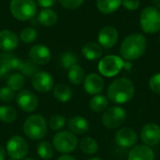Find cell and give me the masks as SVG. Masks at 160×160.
Segmentation results:
<instances>
[{
  "mask_svg": "<svg viewBox=\"0 0 160 160\" xmlns=\"http://www.w3.org/2000/svg\"><path fill=\"white\" fill-rule=\"evenodd\" d=\"M20 71L22 73V75H25L27 77H29V76L33 77L38 72V67L32 61H24V62H22Z\"/></svg>",
  "mask_w": 160,
  "mask_h": 160,
  "instance_id": "cell-34",
  "label": "cell"
},
{
  "mask_svg": "<svg viewBox=\"0 0 160 160\" xmlns=\"http://www.w3.org/2000/svg\"><path fill=\"white\" fill-rule=\"evenodd\" d=\"M60 4L68 9H75L82 5L84 0H59Z\"/></svg>",
  "mask_w": 160,
  "mask_h": 160,
  "instance_id": "cell-37",
  "label": "cell"
},
{
  "mask_svg": "<svg viewBox=\"0 0 160 160\" xmlns=\"http://www.w3.org/2000/svg\"><path fill=\"white\" fill-rule=\"evenodd\" d=\"M80 148L85 155H94L98 149V144L97 141L91 137L82 138L79 142Z\"/></svg>",
  "mask_w": 160,
  "mask_h": 160,
  "instance_id": "cell-25",
  "label": "cell"
},
{
  "mask_svg": "<svg viewBox=\"0 0 160 160\" xmlns=\"http://www.w3.org/2000/svg\"><path fill=\"white\" fill-rule=\"evenodd\" d=\"M88 160H102L101 158H90V159Z\"/></svg>",
  "mask_w": 160,
  "mask_h": 160,
  "instance_id": "cell-44",
  "label": "cell"
},
{
  "mask_svg": "<svg viewBox=\"0 0 160 160\" xmlns=\"http://www.w3.org/2000/svg\"><path fill=\"white\" fill-rule=\"evenodd\" d=\"M125 8L128 10H135L140 7V0H122Z\"/></svg>",
  "mask_w": 160,
  "mask_h": 160,
  "instance_id": "cell-38",
  "label": "cell"
},
{
  "mask_svg": "<svg viewBox=\"0 0 160 160\" xmlns=\"http://www.w3.org/2000/svg\"><path fill=\"white\" fill-rule=\"evenodd\" d=\"M126 118V111L119 106H114L105 110L102 115V123L108 128H116L125 123Z\"/></svg>",
  "mask_w": 160,
  "mask_h": 160,
  "instance_id": "cell-9",
  "label": "cell"
},
{
  "mask_svg": "<svg viewBox=\"0 0 160 160\" xmlns=\"http://www.w3.org/2000/svg\"><path fill=\"white\" fill-rule=\"evenodd\" d=\"M17 118L16 110L8 105L0 106V121L5 124H11Z\"/></svg>",
  "mask_w": 160,
  "mask_h": 160,
  "instance_id": "cell-27",
  "label": "cell"
},
{
  "mask_svg": "<svg viewBox=\"0 0 160 160\" xmlns=\"http://www.w3.org/2000/svg\"><path fill=\"white\" fill-rule=\"evenodd\" d=\"M82 55L90 61H94L98 59L102 55V48L99 44L96 42H88L83 45L82 49Z\"/></svg>",
  "mask_w": 160,
  "mask_h": 160,
  "instance_id": "cell-20",
  "label": "cell"
},
{
  "mask_svg": "<svg viewBox=\"0 0 160 160\" xmlns=\"http://www.w3.org/2000/svg\"><path fill=\"white\" fill-rule=\"evenodd\" d=\"M23 160H35L34 158H25V159H23Z\"/></svg>",
  "mask_w": 160,
  "mask_h": 160,
  "instance_id": "cell-45",
  "label": "cell"
},
{
  "mask_svg": "<svg viewBox=\"0 0 160 160\" xmlns=\"http://www.w3.org/2000/svg\"><path fill=\"white\" fill-rule=\"evenodd\" d=\"M128 160H155V154L149 146L139 144L131 149Z\"/></svg>",
  "mask_w": 160,
  "mask_h": 160,
  "instance_id": "cell-18",
  "label": "cell"
},
{
  "mask_svg": "<svg viewBox=\"0 0 160 160\" xmlns=\"http://www.w3.org/2000/svg\"><path fill=\"white\" fill-rule=\"evenodd\" d=\"M6 150L10 158L23 159L28 153V144L22 137L15 135L7 142Z\"/></svg>",
  "mask_w": 160,
  "mask_h": 160,
  "instance_id": "cell-8",
  "label": "cell"
},
{
  "mask_svg": "<svg viewBox=\"0 0 160 160\" xmlns=\"http://www.w3.org/2000/svg\"><path fill=\"white\" fill-rule=\"evenodd\" d=\"M116 142L124 148L134 147V145L138 142L137 133L129 128H124L118 130L115 134Z\"/></svg>",
  "mask_w": 160,
  "mask_h": 160,
  "instance_id": "cell-14",
  "label": "cell"
},
{
  "mask_svg": "<svg viewBox=\"0 0 160 160\" xmlns=\"http://www.w3.org/2000/svg\"><path fill=\"white\" fill-rule=\"evenodd\" d=\"M6 155H7V151L2 145H0V160L6 159Z\"/></svg>",
  "mask_w": 160,
  "mask_h": 160,
  "instance_id": "cell-42",
  "label": "cell"
},
{
  "mask_svg": "<svg viewBox=\"0 0 160 160\" xmlns=\"http://www.w3.org/2000/svg\"><path fill=\"white\" fill-rule=\"evenodd\" d=\"M141 139L147 146H156L160 142V127L155 123L143 126L141 130Z\"/></svg>",
  "mask_w": 160,
  "mask_h": 160,
  "instance_id": "cell-12",
  "label": "cell"
},
{
  "mask_svg": "<svg viewBox=\"0 0 160 160\" xmlns=\"http://www.w3.org/2000/svg\"><path fill=\"white\" fill-rule=\"evenodd\" d=\"M0 64L5 65L10 71L14 70V69L20 70V68L22 65V61L20 58L15 57L11 54H5V55L1 56Z\"/></svg>",
  "mask_w": 160,
  "mask_h": 160,
  "instance_id": "cell-30",
  "label": "cell"
},
{
  "mask_svg": "<svg viewBox=\"0 0 160 160\" xmlns=\"http://www.w3.org/2000/svg\"><path fill=\"white\" fill-rule=\"evenodd\" d=\"M68 128L73 134L82 135L89 129L88 121L82 116H73L68 121Z\"/></svg>",
  "mask_w": 160,
  "mask_h": 160,
  "instance_id": "cell-19",
  "label": "cell"
},
{
  "mask_svg": "<svg viewBox=\"0 0 160 160\" xmlns=\"http://www.w3.org/2000/svg\"><path fill=\"white\" fill-rule=\"evenodd\" d=\"M7 85H8V88H10L14 92L21 90L24 85V77H23V75L21 74V73L10 74L8 76V78L7 79Z\"/></svg>",
  "mask_w": 160,
  "mask_h": 160,
  "instance_id": "cell-29",
  "label": "cell"
},
{
  "mask_svg": "<svg viewBox=\"0 0 160 160\" xmlns=\"http://www.w3.org/2000/svg\"><path fill=\"white\" fill-rule=\"evenodd\" d=\"M16 102L19 108L25 112H32L36 111L38 106L37 96L28 90L21 91L16 97Z\"/></svg>",
  "mask_w": 160,
  "mask_h": 160,
  "instance_id": "cell-11",
  "label": "cell"
},
{
  "mask_svg": "<svg viewBox=\"0 0 160 160\" xmlns=\"http://www.w3.org/2000/svg\"><path fill=\"white\" fill-rule=\"evenodd\" d=\"M135 87L133 82L126 78L113 81L108 88V98L114 103L123 104L128 102L134 96Z\"/></svg>",
  "mask_w": 160,
  "mask_h": 160,
  "instance_id": "cell-2",
  "label": "cell"
},
{
  "mask_svg": "<svg viewBox=\"0 0 160 160\" xmlns=\"http://www.w3.org/2000/svg\"><path fill=\"white\" fill-rule=\"evenodd\" d=\"M37 153L42 159H51L53 157L54 148L51 142L42 141L37 146Z\"/></svg>",
  "mask_w": 160,
  "mask_h": 160,
  "instance_id": "cell-28",
  "label": "cell"
},
{
  "mask_svg": "<svg viewBox=\"0 0 160 160\" xmlns=\"http://www.w3.org/2000/svg\"><path fill=\"white\" fill-rule=\"evenodd\" d=\"M109 99L102 95H96L91 98L89 102V107L92 111L96 112H101L105 111L108 107Z\"/></svg>",
  "mask_w": 160,
  "mask_h": 160,
  "instance_id": "cell-26",
  "label": "cell"
},
{
  "mask_svg": "<svg viewBox=\"0 0 160 160\" xmlns=\"http://www.w3.org/2000/svg\"><path fill=\"white\" fill-rule=\"evenodd\" d=\"M53 95H54V98L58 101L66 103L71 99L72 90L66 83H59V84L55 85V87L53 89Z\"/></svg>",
  "mask_w": 160,
  "mask_h": 160,
  "instance_id": "cell-22",
  "label": "cell"
},
{
  "mask_svg": "<svg viewBox=\"0 0 160 160\" xmlns=\"http://www.w3.org/2000/svg\"><path fill=\"white\" fill-rule=\"evenodd\" d=\"M54 84L52 76L45 71H38L32 77V85L36 91L44 94L50 92Z\"/></svg>",
  "mask_w": 160,
  "mask_h": 160,
  "instance_id": "cell-10",
  "label": "cell"
},
{
  "mask_svg": "<svg viewBox=\"0 0 160 160\" xmlns=\"http://www.w3.org/2000/svg\"><path fill=\"white\" fill-rule=\"evenodd\" d=\"M19 38L17 35L10 30L0 31V49L4 52H11L18 46Z\"/></svg>",
  "mask_w": 160,
  "mask_h": 160,
  "instance_id": "cell-17",
  "label": "cell"
},
{
  "mask_svg": "<svg viewBox=\"0 0 160 160\" xmlns=\"http://www.w3.org/2000/svg\"><path fill=\"white\" fill-rule=\"evenodd\" d=\"M159 42H160V36H159Z\"/></svg>",
  "mask_w": 160,
  "mask_h": 160,
  "instance_id": "cell-47",
  "label": "cell"
},
{
  "mask_svg": "<svg viewBox=\"0 0 160 160\" xmlns=\"http://www.w3.org/2000/svg\"><path fill=\"white\" fill-rule=\"evenodd\" d=\"M52 146L57 152L63 155L68 154L77 148L78 139L70 131H58L52 138Z\"/></svg>",
  "mask_w": 160,
  "mask_h": 160,
  "instance_id": "cell-6",
  "label": "cell"
},
{
  "mask_svg": "<svg viewBox=\"0 0 160 160\" xmlns=\"http://www.w3.org/2000/svg\"><path fill=\"white\" fill-rule=\"evenodd\" d=\"M68 77L71 83H73L75 85H80L81 83L83 82V81L85 79L84 70L82 69V68L81 66L76 64L68 69Z\"/></svg>",
  "mask_w": 160,
  "mask_h": 160,
  "instance_id": "cell-24",
  "label": "cell"
},
{
  "mask_svg": "<svg viewBox=\"0 0 160 160\" xmlns=\"http://www.w3.org/2000/svg\"><path fill=\"white\" fill-rule=\"evenodd\" d=\"M66 123H67V118L65 116L56 114L50 118L49 127L52 131H58L65 127Z\"/></svg>",
  "mask_w": 160,
  "mask_h": 160,
  "instance_id": "cell-32",
  "label": "cell"
},
{
  "mask_svg": "<svg viewBox=\"0 0 160 160\" xmlns=\"http://www.w3.org/2000/svg\"><path fill=\"white\" fill-rule=\"evenodd\" d=\"M122 5V0H97L98 10L104 14H110L116 11Z\"/></svg>",
  "mask_w": 160,
  "mask_h": 160,
  "instance_id": "cell-23",
  "label": "cell"
},
{
  "mask_svg": "<svg viewBox=\"0 0 160 160\" xmlns=\"http://www.w3.org/2000/svg\"><path fill=\"white\" fill-rule=\"evenodd\" d=\"M23 132L27 138L33 141H38L47 134V123L40 114H32L28 116L23 123Z\"/></svg>",
  "mask_w": 160,
  "mask_h": 160,
  "instance_id": "cell-3",
  "label": "cell"
},
{
  "mask_svg": "<svg viewBox=\"0 0 160 160\" xmlns=\"http://www.w3.org/2000/svg\"><path fill=\"white\" fill-rule=\"evenodd\" d=\"M38 33L37 31L32 27H26L22 29V31L20 34V38L24 43H31L37 39Z\"/></svg>",
  "mask_w": 160,
  "mask_h": 160,
  "instance_id": "cell-33",
  "label": "cell"
},
{
  "mask_svg": "<svg viewBox=\"0 0 160 160\" xmlns=\"http://www.w3.org/2000/svg\"><path fill=\"white\" fill-rule=\"evenodd\" d=\"M55 2H56V0H37L38 5H39L40 7H42L44 8H49L50 7L54 5Z\"/></svg>",
  "mask_w": 160,
  "mask_h": 160,
  "instance_id": "cell-40",
  "label": "cell"
},
{
  "mask_svg": "<svg viewBox=\"0 0 160 160\" xmlns=\"http://www.w3.org/2000/svg\"><path fill=\"white\" fill-rule=\"evenodd\" d=\"M147 48V40L144 35L135 33L128 36L122 42L120 53L128 61H132L142 57Z\"/></svg>",
  "mask_w": 160,
  "mask_h": 160,
  "instance_id": "cell-1",
  "label": "cell"
},
{
  "mask_svg": "<svg viewBox=\"0 0 160 160\" xmlns=\"http://www.w3.org/2000/svg\"><path fill=\"white\" fill-rule=\"evenodd\" d=\"M10 11L19 21H29L37 14V3L34 0H11Z\"/></svg>",
  "mask_w": 160,
  "mask_h": 160,
  "instance_id": "cell-4",
  "label": "cell"
},
{
  "mask_svg": "<svg viewBox=\"0 0 160 160\" xmlns=\"http://www.w3.org/2000/svg\"><path fill=\"white\" fill-rule=\"evenodd\" d=\"M57 160H76V158H74L73 157H71L68 154H65V155H62L61 157H59Z\"/></svg>",
  "mask_w": 160,
  "mask_h": 160,
  "instance_id": "cell-41",
  "label": "cell"
},
{
  "mask_svg": "<svg viewBox=\"0 0 160 160\" xmlns=\"http://www.w3.org/2000/svg\"><path fill=\"white\" fill-rule=\"evenodd\" d=\"M29 58L36 65H44L47 64L52 57L51 51L48 47L42 44L34 45L28 52Z\"/></svg>",
  "mask_w": 160,
  "mask_h": 160,
  "instance_id": "cell-13",
  "label": "cell"
},
{
  "mask_svg": "<svg viewBox=\"0 0 160 160\" xmlns=\"http://www.w3.org/2000/svg\"><path fill=\"white\" fill-rule=\"evenodd\" d=\"M149 87L154 93L160 95V73L151 77L149 81Z\"/></svg>",
  "mask_w": 160,
  "mask_h": 160,
  "instance_id": "cell-36",
  "label": "cell"
},
{
  "mask_svg": "<svg viewBox=\"0 0 160 160\" xmlns=\"http://www.w3.org/2000/svg\"><path fill=\"white\" fill-rule=\"evenodd\" d=\"M83 87L89 95H98L104 89V81L99 75L91 73L85 77L83 81Z\"/></svg>",
  "mask_w": 160,
  "mask_h": 160,
  "instance_id": "cell-16",
  "label": "cell"
},
{
  "mask_svg": "<svg viewBox=\"0 0 160 160\" xmlns=\"http://www.w3.org/2000/svg\"><path fill=\"white\" fill-rule=\"evenodd\" d=\"M9 160H15V159H12V158H10V159H9Z\"/></svg>",
  "mask_w": 160,
  "mask_h": 160,
  "instance_id": "cell-46",
  "label": "cell"
},
{
  "mask_svg": "<svg viewBox=\"0 0 160 160\" xmlns=\"http://www.w3.org/2000/svg\"><path fill=\"white\" fill-rule=\"evenodd\" d=\"M60 61H61V65L65 69H69L71 67L77 64L78 57L75 53L71 52H66L65 53L62 54Z\"/></svg>",
  "mask_w": 160,
  "mask_h": 160,
  "instance_id": "cell-31",
  "label": "cell"
},
{
  "mask_svg": "<svg viewBox=\"0 0 160 160\" xmlns=\"http://www.w3.org/2000/svg\"><path fill=\"white\" fill-rule=\"evenodd\" d=\"M15 98V93L10 88L2 87L0 88V100L3 102H11Z\"/></svg>",
  "mask_w": 160,
  "mask_h": 160,
  "instance_id": "cell-35",
  "label": "cell"
},
{
  "mask_svg": "<svg viewBox=\"0 0 160 160\" xmlns=\"http://www.w3.org/2000/svg\"><path fill=\"white\" fill-rule=\"evenodd\" d=\"M124 68V61L116 55H107L98 63V70L105 77L117 75Z\"/></svg>",
  "mask_w": 160,
  "mask_h": 160,
  "instance_id": "cell-7",
  "label": "cell"
},
{
  "mask_svg": "<svg viewBox=\"0 0 160 160\" xmlns=\"http://www.w3.org/2000/svg\"><path fill=\"white\" fill-rule=\"evenodd\" d=\"M10 75V70L5 66L0 64V79H8Z\"/></svg>",
  "mask_w": 160,
  "mask_h": 160,
  "instance_id": "cell-39",
  "label": "cell"
},
{
  "mask_svg": "<svg viewBox=\"0 0 160 160\" xmlns=\"http://www.w3.org/2000/svg\"><path fill=\"white\" fill-rule=\"evenodd\" d=\"M141 27L146 34H155L160 31V11L155 7L142 9L140 17Z\"/></svg>",
  "mask_w": 160,
  "mask_h": 160,
  "instance_id": "cell-5",
  "label": "cell"
},
{
  "mask_svg": "<svg viewBox=\"0 0 160 160\" xmlns=\"http://www.w3.org/2000/svg\"><path fill=\"white\" fill-rule=\"evenodd\" d=\"M57 20L58 16L56 12L51 8H44L38 15V21L44 26H52L56 23Z\"/></svg>",
  "mask_w": 160,
  "mask_h": 160,
  "instance_id": "cell-21",
  "label": "cell"
},
{
  "mask_svg": "<svg viewBox=\"0 0 160 160\" xmlns=\"http://www.w3.org/2000/svg\"><path fill=\"white\" fill-rule=\"evenodd\" d=\"M153 1V3L155 4V6L158 8H159L160 9V0H152Z\"/></svg>",
  "mask_w": 160,
  "mask_h": 160,
  "instance_id": "cell-43",
  "label": "cell"
},
{
  "mask_svg": "<svg viewBox=\"0 0 160 160\" xmlns=\"http://www.w3.org/2000/svg\"><path fill=\"white\" fill-rule=\"evenodd\" d=\"M119 38L118 31L113 26H105L98 33V42L104 48L113 47Z\"/></svg>",
  "mask_w": 160,
  "mask_h": 160,
  "instance_id": "cell-15",
  "label": "cell"
}]
</instances>
